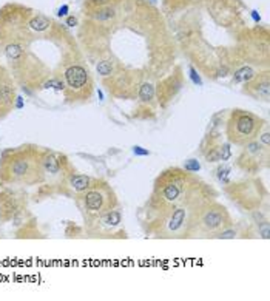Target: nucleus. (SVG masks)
Segmentation results:
<instances>
[{"instance_id": "obj_6", "label": "nucleus", "mask_w": 270, "mask_h": 301, "mask_svg": "<svg viewBox=\"0 0 270 301\" xmlns=\"http://www.w3.org/2000/svg\"><path fill=\"white\" fill-rule=\"evenodd\" d=\"M65 80L71 90L79 91V90H82L88 82V71L84 67L73 65L65 71Z\"/></svg>"}, {"instance_id": "obj_11", "label": "nucleus", "mask_w": 270, "mask_h": 301, "mask_svg": "<svg viewBox=\"0 0 270 301\" xmlns=\"http://www.w3.org/2000/svg\"><path fill=\"white\" fill-rule=\"evenodd\" d=\"M28 25H30V28H33L34 31H45V30L50 28L51 22L47 19V17L37 16V17H34V19H31Z\"/></svg>"}, {"instance_id": "obj_16", "label": "nucleus", "mask_w": 270, "mask_h": 301, "mask_svg": "<svg viewBox=\"0 0 270 301\" xmlns=\"http://www.w3.org/2000/svg\"><path fill=\"white\" fill-rule=\"evenodd\" d=\"M104 215H105V223H107V224L116 226V224L121 223V215H119L118 212L110 210V212H107V213H104Z\"/></svg>"}, {"instance_id": "obj_18", "label": "nucleus", "mask_w": 270, "mask_h": 301, "mask_svg": "<svg viewBox=\"0 0 270 301\" xmlns=\"http://www.w3.org/2000/svg\"><path fill=\"white\" fill-rule=\"evenodd\" d=\"M110 2H111V0H88V3L91 5V6H99V8L105 6L107 3H110Z\"/></svg>"}, {"instance_id": "obj_7", "label": "nucleus", "mask_w": 270, "mask_h": 301, "mask_svg": "<svg viewBox=\"0 0 270 301\" xmlns=\"http://www.w3.org/2000/svg\"><path fill=\"white\" fill-rule=\"evenodd\" d=\"M249 91L255 97H259L263 100H269V76L267 73L263 76V79H256L249 85Z\"/></svg>"}, {"instance_id": "obj_24", "label": "nucleus", "mask_w": 270, "mask_h": 301, "mask_svg": "<svg viewBox=\"0 0 270 301\" xmlns=\"http://www.w3.org/2000/svg\"><path fill=\"white\" fill-rule=\"evenodd\" d=\"M67 11H68V6H67V5H65V6H62L60 10H59V16H65Z\"/></svg>"}, {"instance_id": "obj_13", "label": "nucleus", "mask_w": 270, "mask_h": 301, "mask_svg": "<svg viewBox=\"0 0 270 301\" xmlns=\"http://www.w3.org/2000/svg\"><path fill=\"white\" fill-rule=\"evenodd\" d=\"M153 96H155V87H153L151 84H148V82H145V84H144L139 90V99L145 102V100L153 99Z\"/></svg>"}, {"instance_id": "obj_2", "label": "nucleus", "mask_w": 270, "mask_h": 301, "mask_svg": "<svg viewBox=\"0 0 270 301\" xmlns=\"http://www.w3.org/2000/svg\"><path fill=\"white\" fill-rule=\"evenodd\" d=\"M263 127V121L247 112H233L227 125V136L233 144L247 145L253 142Z\"/></svg>"}, {"instance_id": "obj_15", "label": "nucleus", "mask_w": 270, "mask_h": 301, "mask_svg": "<svg viewBox=\"0 0 270 301\" xmlns=\"http://www.w3.org/2000/svg\"><path fill=\"white\" fill-rule=\"evenodd\" d=\"M113 70V63L110 60H102L97 63V73L102 76H110Z\"/></svg>"}, {"instance_id": "obj_12", "label": "nucleus", "mask_w": 270, "mask_h": 301, "mask_svg": "<svg viewBox=\"0 0 270 301\" xmlns=\"http://www.w3.org/2000/svg\"><path fill=\"white\" fill-rule=\"evenodd\" d=\"M252 79H255V73L252 68L249 67H244V68H241L235 73V77H233V80L235 82H246V80H252Z\"/></svg>"}, {"instance_id": "obj_3", "label": "nucleus", "mask_w": 270, "mask_h": 301, "mask_svg": "<svg viewBox=\"0 0 270 301\" xmlns=\"http://www.w3.org/2000/svg\"><path fill=\"white\" fill-rule=\"evenodd\" d=\"M187 176L178 175V170L167 171V175L158 184L156 196L162 206H178L182 203V196L187 190Z\"/></svg>"}, {"instance_id": "obj_21", "label": "nucleus", "mask_w": 270, "mask_h": 301, "mask_svg": "<svg viewBox=\"0 0 270 301\" xmlns=\"http://www.w3.org/2000/svg\"><path fill=\"white\" fill-rule=\"evenodd\" d=\"M235 235H236V233L233 232V230H229V232H222L219 236H221V238H233Z\"/></svg>"}, {"instance_id": "obj_23", "label": "nucleus", "mask_w": 270, "mask_h": 301, "mask_svg": "<svg viewBox=\"0 0 270 301\" xmlns=\"http://www.w3.org/2000/svg\"><path fill=\"white\" fill-rule=\"evenodd\" d=\"M77 23V20L74 19V17H70V19L67 20V25H70V26H74Z\"/></svg>"}, {"instance_id": "obj_22", "label": "nucleus", "mask_w": 270, "mask_h": 301, "mask_svg": "<svg viewBox=\"0 0 270 301\" xmlns=\"http://www.w3.org/2000/svg\"><path fill=\"white\" fill-rule=\"evenodd\" d=\"M261 139H263V142H264L266 147H269V132H266V133L263 134V138H261Z\"/></svg>"}, {"instance_id": "obj_10", "label": "nucleus", "mask_w": 270, "mask_h": 301, "mask_svg": "<svg viewBox=\"0 0 270 301\" xmlns=\"http://www.w3.org/2000/svg\"><path fill=\"white\" fill-rule=\"evenodd\" d=\"M42 167L47 170L48 173H59L60 170V164L57 161V158L54 156L53 153H47V154H43L42 156Z\"/></svg>"}, {"instance_id": "obj_8", "label": "nucleus", "mask_w": 270, "mask_h": 301, "mask_svg": "<svg viewBox=\"0 0 270 301\" xmlns=\"http://www.w3.org/2000/svg\"><path fill=\"white\" fill-rule=\"evenodd\" d=\"M14 102V87L10 82H0V112L8 110Z\"/></svg>"}, {"instance_id": "obj_1", "label": "nucleus", "mask_w": 270, "mask_h": 301, "mask_svg": "<svg viewBox=\"0 0 270 301\" xmlns=\"http://www.w3.org/2000/svg\"><path fill=\"white\" fill-rule=\"evenodd\" d=\"M42 158L36 156V153L20 151L16 153L5 162L3 176L8 181H20L25 184H33L39 179L40 169H42Z\"/></svg>"}, {"instance_id": "obj_9", "label": "nucleus", "mask_w": 270, "mask_h": 301, "mask_svg": "<svg viewBox=\"0 0 270 301\" xmlns=\"http://www.w3.org/2000/svg\"><path fill=\"white\" fill-rule=\"evenodd\" d=\"M91 184V181H90L88 176H84V175H73L70 176L68 179V186L71 190H74L76 193H84V191H87Z\"/></svg>"}, {"instance_id": "obj_4", "label": "nucleus", "mask_w": 270, "mask_h": 301, "mask_svg": "<svg viewBox=\"0 0 270 301\" xmlns=\"http://www.w3.org/2000/svg\"><path fill=\"white\" fill-rule=\"evenodd\" d=\"M114 204H116L114 193L105 186L88 188L84 195V207L90 213L104 215L107 212H110L114 207Z\"/></svg>"}, {"instance_id": "obj_20", "label": "nucleus", "mask_w": 270, "mask_h": 301, "mask_svg": "<svg viewBox=\"0 0 270 301\" xmlns=\"http://www.w3.org/2000/svg\"><path fill=\"white\" fill-rule=\"evenodd\" d=\"M190 73H192V77H193V82L195 84H198V85H201L202 82H201V79H199V76L196 75V71L193 70V68H190Z\"/></svg>"}, {"instance_id": "obj_5", "label": "nucleus", "mask_w": 270, "mask_h": 301, "mask_svg": "<svg viewBox=\"0 0 270 301\" xmlns=\"http://www.w3.org/2000/svg\"><path fill=\"white\" fill-rule=\"evenodd\" d=\"M229 226V216L222 207H209L201 215V227L207 232H216Z\"/></svg>"}, {"instance_id": "obj_17", "label": "nucleus", "mask_w": 270, "mask_h": 301, "mask_svg": "<svg viewBox=\"0 0 270 301\" xmlns=\"http://www.w3.org/2000/svg\"><path fill=\"white\" fill-rule=\"evenodd\" d=\"M185 170L187 171H198L199 170V162L195 161V159H190L185 164Z\"/></svg>"}, {"instance_id": "obj_14", "label": "nucleus", "mask_w": 270, "mask_h": 301, "mask_svg": "<svg viewBox=\"0 0 270 301\" xmlns=\"http://www.w3.org/2000/svg\"><path fill=\"white\" fill-rule=\"evenodd\" d=\"M22 54H23V50L19 47V45L13 43V45H8V47H6V56H8V59L17 60L22 56Z\"/></svg>"}, {"instance_id": "obj_19", "label": "nucleus", "mask_w": 270, "mask_h": 301, "mask_svg": "<svg viewBox=\"0 0 270 301\" xmlns=\"http://www.w3.org/2000/svg\"><path fill=\"white\" fill-rule=\"evenodd\" d=\"M133 151H134V154H141V156H147V154H150L148 150H144L142 147H134Z\"/></svg>"}]
</instances>
